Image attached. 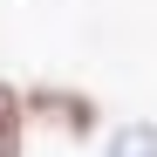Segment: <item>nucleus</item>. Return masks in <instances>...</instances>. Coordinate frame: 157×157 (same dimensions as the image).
<instances>
[{
	"label": "nucleus",
	"mask_w": 157,
	"mask_h": 157,
	"mask_svg": "<svg viewBox=\"0 0 157 157\" xmlns=\"http://www.w3.org/2000/svg\"><path fill=\"white\" fill-rule=\"evenodd\" d=\"M21 102H28V123L34 130H55V137H68V144H89L102 130V102L89 89H75V82H28Z\"/></svg>",
	"instance_id": "1"
},
{
	"label": "nucleus",
	"mask_w": 157,
	"mask_h": 157,
	"mask_svg": "<svg viewBox=\"0 0 157 157\" xmlns=\"http://www.w3.org/2000/svg\"><path fill=\"white\" fill-rule=\"evenodd\" d=\"M28 102H21V89L0 75V157H28Z\"/></svg>",
	"instance_id": "2"
},
{
	"label": "nucleus",
	"mask_w": 157,
	"mask_h": 157,
	"mask_svg": "<svg viewBox=\"0 0 157 157\" xmlns=\"http://www.w3.org/2000/svg\"><path fill=\"white\" fill-rule=\"evenodd\" d=\"M102 157H157V116H130L102 137Z\"/></svg>",
	"instance_id": "3"
}]
</instances>
